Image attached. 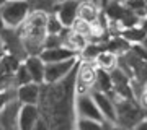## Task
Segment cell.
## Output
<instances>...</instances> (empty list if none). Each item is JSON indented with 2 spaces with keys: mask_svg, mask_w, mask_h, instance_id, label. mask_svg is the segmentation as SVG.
<instances>
[{
  "mask_svg": "<svg viewBox=\"0 0 147 130\" xmlns=\"http://www.w3.org/2000/svg\"><path fill=\"white\" fill-rule=\"evenodd\" d=\"M61 37H62V46L70 49V51H74V52H77L79 57H80V54H82V51H84L85 47H87V44H88L87 37L80 36L77 33H74L70 28H65V29L61 33Z\"/></svg>",
  "mask_w": 147,
  "mask_h": 130,
  "instance_id": "cell-13",
  "label": "cell"
},
{
  "mask_svg": "<svg viewBox=\"0 0 147 130\" xmlns=\"http://www.w3.org/2000/svg\"><path fill=\"white\" fill-rule=\"evenodd\" d=\"M7 2H8V0H0V8H2V7H3V5H5V3H7Z\"/></svg>",
  "mask_w": 147,
  "mask_h": 130,
  "instance_id": "cell-30",
  "label": "cell"
},
{
  "mask_svg": "<svg viewBox=\"0 0 147 130\" xmlns=\"http://www.w3.org/2000/svg\"><path fill=\"white\" fill-rule=\"evenodd\" d=\"M95 88L103 91V93H108L110 94L113 91V81H111V75L105 70H100L98 68V72H96V85H95Z\"/></svg>",
  "mask_w": 147,
  "mask_h": 130,
  "instance_id": "cell-19",
  "label": "cell"
},
{
  "mask_svg": "<svg viewBox=\"0 0 147 130\" xmlns=\"http://www.w3.org/2000/svg\"><path fill=\"white\" fill-rule=\"evenodd\" d=\"M101 11L103 10H101V7L98 3H95L92 0H84V2H80V7H79V18L90 23V25H95L100 20Z\"/></svg>",
  "mask_w": 147,
  "mask_h": 130,
  "instance_id": "cell-16",
  "label": "cell"
},
{
  "mask_svg": "<svg viewBox=\"0 0 147 130\" xmlns=\"http://www.w3.org/2000/svg\"><path fill=\"white\" fill-rule=\"evenodd\" d=\"M33 130H51V127H49V124H47V120L41 117V119L36 122V125H34Z\"/></svg>",
  "mask_w": 147,
  "mask_h": 130,
  "instance_id": "cell-26",
  "label": "cell"
},
{
  "mask_svg": "<svg viewBox=\"0 0 147 130\" xmlns=\"http://www.w3.org/2000/svg\"><path fill=\"white\" fill-rule=\"evenodd\" d=\"M41 119L39 107L34 104H21L20 114H18V127L20 130H33L36 122Z\"/></svg>",
  "mask_w": 147,
  "mask_h": 130,
  "instance_id": "cell-11",
  "label": "cell"
},
{
  "mask_svg": "<svg viewBox=\"0 0 147 130\" xmlns=\"http://www.w3.org/2000/svg\"><path fill=\"white\" fill-rule=\"evenodd\" d=\"M90 94H92V98H93L96 107L100 109L101 115L105 117L106 122L116 125V107H115L113 98H111L108 93H103V91H100V89H96V88L92 89Z\"/></svg>",
  "mask_w": 147,
  "mask_h": 130,
  "instance_id": "cell-8",
  "label": "cell"
},
{
  "mask_svg": "<svg viewBox=\"0 0 147 130\" xmlns=\"http://www.w3.org/2000/svg\"><path fill=\"white\" fill-rule=\"evenodd\" d=\"M82 2H84V0H82Z\"/></svg>",
  "mask_w": 147,
  "mask_h": 130,
  "instance_id": "cell-33",
  "label": "cell"
},
{
  "mask_svg": "<svg viewBox=\"0 0 147 130\" xmlns=\"http://www.w3.org/2000/svg\"><path fill=\"white\" fill-rule=\"evenodd\" d=\"M46 28H47V34H61V33L65 29L56 13H49V15H47V25H46Z\"/></svg>",
  "mask_w": 147,
  "mask_h": 130,
  "instance_id": "cell-22",
  "label": "cell"
},
{
  "mask_svg": "<svg viewBox=\"0 0 147 130\" xmlns=\"http://www.w3.org/2000/svg\"><path fill=\"white\" fill-rule=\"evenodd\" d=\"M25 65H26L28 72L31 75L33 83L44 85V70H46V63L41 60L39 55H28L25 59Z\"/></svg>",
  "mask_w": 147,
  "mask_h": 130,
  "instance_id": "cell-15",
  "label": "cell"
},
{
  "mask_svg": "<svg viewBox=\"0 0 147 130\" xmlns=\"http://www.w3.org/2000/svg\"><path fill=\"white\" fill-rule=\"evenodd\" d=\"M21 109V103L13 99L0 111V129L2 130H20L18 127V114Z\"/></svg>",
  "mask_w": 147,
  "mask_h": 130,
  "instance_id": "cell-10",
  "label": "cell"
},
{
  "mask_svg": "<svg viewBox=\"0 0 147 130\" xmlns=\"http://www.w3.org/2000/svg\"><path fill=\"white\" fill-rule=\"evenodd\" d=\"M146 119H147V111H146Z\"/></svg>",
  "mask_w": 147,
  "mask_h": 130,
  "instance_id": "cell-32",
  "label": "cell"
},
{
  "mask_svg": "<svg viewBox=\"0 0 147 130\" xmlns=\"http://www.w3.org/2000/svg\"><path fill=\"white\" fill-rule=\"evenodd\" d=\"M74 33H77V34H80V36L87 37V41H88L90 37H92V31H93V26L90 25V23H87V21L80 20V18H77L75 20V23L72 25V28H70Z\"/></svg>",
  "mask_w": 147,
  "mask_h": 130,
  "instance_id": "cell-20",
  "label": "cell"
},
{
  "mask_svg": "<svg viewBox=\"0 0 147 130\" xmlns=\"http://www.w3.org/2000/svg\"><path fill=\"white\" fill-rule=\"evenodd\" d=\"M13 99H16V89H11V91H3V93H0V111L3 109L7 104H10Z\"/></svg>",
  "mask_w": 147,
  "mask_h": 130,
  "instance_id": "cell-25",
  "label": "cell"
},
{
  "mask_svg": "<svg viewBox=\"0 0 147 130\" xmlns=\"http://www.w3.org/2000/svg\"><path fill=\"white\" fill-rule=\"evenodd\" d=\"M5 29V23H3V20H2V15H0V33Z\"/></svg>",
  "mask_w": 147,
  "mask_h": 130,
  "instance_id": "cell-29",
  "label": "cell"
},
{
  "mask_svg": "<svg viewBox=\"0 0 147 130\" xmlns=\"http://www.w3.org/2000/svg\"><path fill=\"white\" fill-rule=\"evenodd\" d=\"M105 127L106 124L90 119H80V117H77V122H75V130H105Z\"/></svg>",
  "mask_w": 147,
  "mask_h": 130,
  "instance_id": "cell-21",
  "label": "cell"
},
{
  "mask_svg": "<svg viewBox=\"0 0 147 130\" xmlns=\"http://www.w3.org/2000/svg\"><path fill=\"white\" fill-rule=\"evenodd\" d=\"M79 60L80 59H70V60H64V62H57V63H46L44 83H57V81L64 80L77 67Z\"/></svg>",
  "mask_w": 147,
  "mask_h": 130,
  "instance_id": "cell-7",
  "label": "cell"
},
{
  "mask_svg": "<svg viewBox=\"0 0 147 130\" xmlns=\"http://www.w3.org/2000/svg\"><path fill=\"white\" fill-rule=\"evenodd\" d=\"M30 13H31L30 2H21V0H8L0 8V15L5 23V28H11V29L20 28L26 21Z\"/></svg>",
  "mask_w": 147,
  "mask_h": 130,
  "instance_id": "cell-4",
  "label": "cell"
},
{
  "mask_svg": "<svg viewBox=\"0 0 147 130\" xmlns=\"http://www.w3.org/2000/svg\"><path fill=\"white\" fill-rule=\"evenodd\" d=\"M21 2H30V0H21Z\"/></svg>",
  "mask_w": 147,
  "mask_h": 130,
  "instance_id": "cell-31",
  "label": "cell"
},
{
  "mask_svg": "<svg viewBox=\"0 0 147 130\" xmlns=\"http://www.w3.org/2000/svg\"><path fill=\"white\" fill-rule=\"evenodd\" d=\"M47 15L49 13L46 11L34 10L20 28H16L28 55H39L44 51V41L47 37Z\"/></svg>",
  "mask_w": 147,
  "mask_h": 130,
  "instance_id": "cell-2",
  "label": "cell"
},
{
  "mask_svg": "<svg viewBox=\"0 0 147 130\" xmlns=\"http://www.w3.org/2000/svg\"><path fill=\"white\" fill-rule=\"evenodd\" d=\"M15 81H16V88H20L23 85L33 83L31 75H30V72H28V68L25 63H21L20 67H18V70L15 72Z\"/></svg>",
  "mask_w": 147,
  "mask_h": 130,
  "instance_id": "cell-23",
  "label": "cell"
},
{
  "mask_svg": "<svg viewBox=\"0 0 147 130\" xmlns=\"http://www.w3.org/2000/svg\"><path fill=\"white\" fill-rule=\"evenodd\" d=\"M39 57L44 63H57L64 62V60H70V59H79V54L62 46L56 47V49H44L39 54Z\"/></svg>",
  "mask_w": 147,
  "mask_h": 130,
  "instance_id": "cell-12",
  "label": "cell"
},
{
  "mask_svg": "<svg viewBox=\"0 0 147 130\" xmlns=\"http://www.w3.org/2000/svg\"><path fill=\"white\" fill-rule=\"evenodd\" d=\"M95 63H96V68L111 73L115 68H118V65H119V55L115 54V52H111V51H103V52H100V55L96 57Z\"/></svg>",
  "mask_w": 147,
  "mask_h": 130,
  "instance_id": "cell-17",
  "label": "cell"
},
{
  "mask_svg": "<svg viewBox=\"0 0 147 130\" xmlns=\"http://www.w3.org/2000/svg\"><path fill=\"white\" fill-rule=\"evenodd\" d=\"M119 36L123 37V39H126V41L132 46V44H141V42L147 37V33L137 25V26H132V28H127V29H123Z\"/></svg>",
  "mask_w": 147,
  "mask_h": 130,
  "instance_id": "cell-18",
  "label": "cell"
},
{
  "mask_svg": "<svg viewBox=\"0 0 147 130\" xmlns=\"http://www.w3.org/2000/svg\"><path fill=\"white\" fill-rule=\"evenodd\" d=\"M75 114L80 119H90V120L101 122V124H106L105 117L101 115L100 109L96 107V104H95L90 93L77 94V98H75Z\"/></svg>",
  "mask_w": 147,
  "mask_h": 130,
  "instance_id": "cell-6",
  "label": "cell"
},
{
  "mask_svg": "<svg viewBox=\"0 0 147 130\" xmlns=\"http://www.w3.org/2000/svg\"><path fill=\"white\" fill-rule=\"evenodd\" d=\"M77 68H79V63L67 77L57 83L41 85V96H39L38 107H39L41 117L47 120L51 130H75Z\"/></svg>",
  "mask_w": 147,
  "mask_h": 130,
  "instance_id": "cell-1",
  "label": "cell"
},
{
  "mask_svg": "<svg viewBox=\"0 0 147 130\" xmlns=\"http://www.w3.org/2000/svg\"><path fill=\"white\" fill-rule=\"evenodd\" d=\"M132 130H147V119H144L142 122H139Z\"/></svg>",
  "mask_w": 147,
  "mask_h": 130,
  "instance_id": "cell-27",
  "label": "cell"
},
{
  "mask_svg": "<svg viewBox=\"0 0 147 130\" xmlns=\"http://www.w3.org/2000/svg\"><path fill=\"white\" fill-rule=\"evenodd\" d=\"M110 2H111V0H100V7H101V8H105Z\"/></svg>",
  "mask_w": 147,
  "mask_h": 130,
  "instance_id": "cell-28",
  "label": "cell"
},
{
  "mask_svg": "<svg viewBox=\"0 0 147 130\" xmlns=\"http://www.w3.org/2000/svg\"><path fill=\"white\" fill-rule=\"evenodd\" d=\"M56 47H62L61 34H47L46 41H44V49H56Z\"/></svg>",
  "mask_w": 147,
  "mask_h": 130,
  "instance_id": "cell-24",
  "label": "cell"
},
{
  "mask_svg": "<svg viewBox=\"0 0 147 130\" xmlns=\"http://www.w3.org/2000/svg\"><path fill=\"white\" fill-rule=\"evenodd\" d=\"M96 63L80 60L77 68V81H75V91L77 94L90 93L96 85Z\"/></svg>",
  "mask_w": 147,
  "mask_h": 130,
  "instance_id": "cell-5",
  "label": "cell"
},
{
  "mask_svg": "<svg viewBox=\"0 0 147 130\" xmlns=\"http://www.w3.org/2000/svg\"><path fill=\"white\" fill-rule=\"evenodd\" d=\"M82 0H62L56 8V15L64 25V28H72L75 20L79 18V7Z\"/></svg>",
  "mask_w": 147,
  "mask_h": 130,
  "instance_id": "cell-9",
  "label": "cell"
},
{
  "mask_svg": "<svg viewBox=\"0 0 147 130\" xmlns=\"http://www.w3.org/2000/svg\"><path fill=\"white\" fill-rule=\"evenodd\" d=\"M115 101L116 107V125H119L124 130H132L139 122L146 119V111L141 107L137 99H124L116 98L110 94Z\"/></svg>",
  "mask_w": 147,
  "mask_h": 130,
  "instance_id": "cell-3",
  "label": "cell"
},
{
  "mask_svg": "<svg viewBox=\"0 0 147 130\" xmlns=\"http://www.w3.org/2000/svg\"><path fill=\"white\" fill-rule=\"evenodd\" d=\"M41 96V85L38 83H28L16 88V99L21 104H34L38 106Z\"/></svg>",
  "mask_w": 147,
  "mask_h": 130,
  "instance_id": "cell-14",
  "label": "cell"
}]
</instances>
